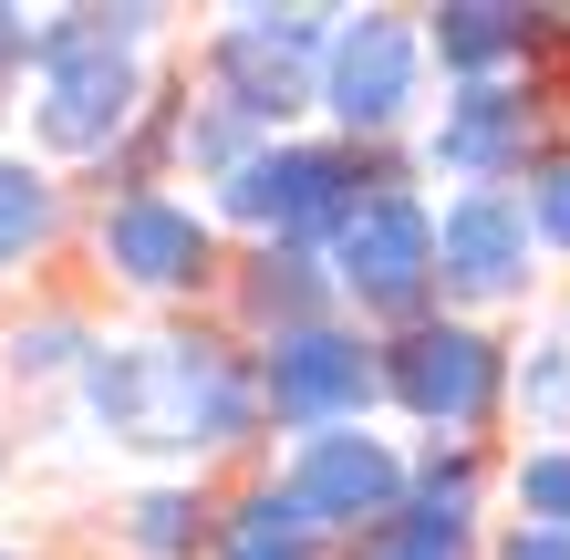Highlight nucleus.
Segmentation results:
<instances>
[{
	"mask_svg": "<svg viewBox=\"0 0 570 560\" xmlns=\"http://www.w3.org/2000/svg\"><path fill=\"white\" fill-rule=\"evenodd\" d=\"M415 42H425V62H446V83H509L550 31L519 0H446V11H425Z\"/></svg>",
	"mask_w": 570,
	"mask_h": 560,
	"instance_id": "nucleus-13",
	"label": "nucleus"
},
{
	"mask_svg": "<svg viewBox=\"0 0 570 560\" xmlns=\"http://www.w3.org/2000/svg\"><path fill=\"white\" fill-rule=\"evenodd\" d=\"M343 302H332V271H322V249H249L239 259V322L259 343L271 333H301V322H332Z\"/></svg>",
	"mask_w": 570,
	"mask_h": 560,
	"instance_id": "nucleus-14",
	"label": "nucleus"
},
{
	"mask_svg": "<svg viewBox=\"0 0 570 560\" xmlns=\"http://www.w3.org/2000/svg\"><path fill=\"white\" fill-rule=\"evenodd\" d=\"M384 156L332 146V136H271L208 187V228H249L259 249H332V228L353 218V197L374 187Z\"/></svg>",
	"mask_w": 570,
	"mask_h": 560,
	"instance_id": "nucleus-3",
	"label": "nucleus"
},
{
	"mask_svg": "<svg viewBox=\"0 0 570 560\" xmlns=\"http://www.w3.org/2000/svg\"><path fill=\"white\" fill-rule=\"evenodd\" d=\"M332 560H478V519H435V509H394Z\"/></svg>",
	"mask_w": 570,
	"mask_h": 560,
	"instance_id": "nucleus-20",
	"label": "nucleus"
},
{
	"mask_svg": "<svg viewBox=\"0 0 570 560\" xmlns=\"http://www.w3.org/2000/svg\"><path fill=\"white\" fill-rule=\"evenodd\" d=\"M343 11H228L208 31V94L249 136H291L312 115V73H322V42Z\"/></svg>",
	"mask_w": 570,
	"mask_h": 560,
	"instance_id": "nucleus-8",
	"label": "nucleus"
},
{
	"mask_svg": "<svg viewBox=\"0 0 570 560\" xmlns=\"http://www.w3.org/2000/svg\"><path fill=\"white\" fill-rule=\"evenodd\" d=\"M249 384H259V425H281V436H332V425H363L384 405L374 333L343 312L301 322V333H271L249 353Z\"/></svg>",
	"mask_w": 570,
	"mask_h": 560,
	"instance_id": "nucleus-7",
	"label": "nucleus"
},
{
	"mask_svg": "<svg viewBox=\"0 0 570 560\" xmlns=\"http://www.w3.org/2000/svg\"><path fill=\"white\" fill-rule=\"evenodd\" d=\"M540 167V94L519 73L509 83H456L446 115L425 125V177H446L456 197L466 187H519Z\"/></svg>",
	"mask_w": 570,
	"mask_h": 560,
	"instance_id": "nucleus-12",
	"label": "nucleus"
},
{
	"mask_svg": "<svg viewBox=\"0 0 570 560\" xmlns=\"http://www.w3.org/2000/svg\"><path fill=\"white\" fill-rule=\"evenodd\" d=\"M374 374H384V405H405L446 446H478V425L509 405V343L488 322H456V312H425L405 333H384Z\"/></svg>",
	"mask_w": 570,
	"mask_h": 560,
	"instance_id": "nucleus-5",
	"label": "nucleus"
},
{
	"mask_svg": "<svg viewBox=\"0 0 570 560\" xmlns=\"http://www.w3.org/2000/svg\"><path fill=\"white\" fill-rule=\"evenodd\" d=\"M208 550H218V560H332V540L281 499L271 478H259L239 509H218V540H208Z\"/></svg>",
	"mask_w": 570,
	"mask_h": 560,
	"instance_id": "nucleus-15",
	"label": "nucleus"
},
{
	"mask_svg": "<svg viewBox=\"0 0 570 560\" xmlns=\"http://www.w3.org/2000/svg\"><path fill=\"white\" fill-rule=\"evenodd\" d=\"M488 560H570V530H509Z\"/></svg>",
	"mask_w": 570,
	"mask_h": 560,
	"instance_id": "nucleus-24",
	"label": "nucleus"
},
{
	"mask_svg": "<svg viewBox=\"0 0 570 560\" xmlns=\"http://www.w3.org/2000/svg\"><path fill=\"white\" fill-rule=\"evenodd\" d=\"M281 499L312 519L322 540H363L374 519L405 509V446L374 436V425H332V436H291L281 456Z\"/></svg>",
	"mask_w": 570,
	"mask_h": 560,
	"instance_id": "nucleus-9",
	"label": "nucleus"
},
{
	"mask_svg": "<svg viewBox=\"0 0 570 560\" xmlns=\"http://www.w3.org/2000/svg\"><path fill=\"white\" fill-rule=\"evenodd\" d=\"M0 560H21V550H0Z\"/></svg>",
	"mask_w": 570,
	"mask_h": 560,
	"instance_id": "nucleus-25",
	"label": "nucleus"
},
{
	"mask_svg": "<svg viewBox=\"0 0 570 560\" xmlns=\"http://www.w3.org/2000/svg\"><path fill=\"white\" fill-rule=\"evenodd\" d=\"M166 11L125 0V11H52L31 21V146L62 167H105L125 125L146 115V52Z\"/></svg>",
	"mask_w": 570,
	"mask_h": 560,
	"instance_id": "nucleus-2",
	"label": "nucleus"
},
{
	"mask_svg": "<svg viewBox=\"0 0 570 560\" xmlns=\"http://www.w3.org/2000/svg\"><path fill=\"white\" fill-rule=\"evenodd\" d=\"M21 73H31V21H21V11H0V94H11Z\"/></svg>",
	"mask_w": 570,
	"mask_h": 560,
	"instance_id": "nucleus-23",
	"label": "nucleus"
},
{
	"mask_svg": "<svg viewBox=\"0 0 570 560\" xmlns=\"http://www.w3.org/2000/svg\"><path fill=\"white\" fill-rule=\"evenodd\" d=\"M322 271H332V302H353L363 322H384V333H405V322L435 312V208L405 177V156L374 167V187L353 197V218L332 228Z\"/></svg>",
	"mask_w": 570,
	"mask_h": 560,
	"instance_id": "nucleus-4",
	"label": "nucleus"
},
{
	"mask_svg": "<svg viewBox=\"0 0 570 560\" xmlns=\"http://www.w3.org/2000/svg\"><path fill=\"white\" fill-rule=\"evenodd\" d=\"M94 259L125 281V291H146V302H197L228 259H218V228L208 208H187V197H105V218H94Z\"/></svg>",
	"mask_w": 570,
	"mask_h": 560,
	"instance_id": "nucleus-11",
	"label": "nucleus"
},
{
	"mask_svg": "<svg viewBox=\"0 0 570 560\" xmlns=\"http://www.w3.org/2000/svg\"><path fill=\"white\" fill-rule=\"evenodd\" d=\"M509 499H519V530H570V446H529L509 468Z\"/></svg>",
	"mask_w": 570,
	"mask_h": 560,
	"instance_id": "nucleus-21",
	"label": "nucleus"
},
{
	"mask_svg": "<svg viewBox=\"0 0 570 560\" xmlns=\"http://www.w3.org/2000/svg\"><path fill=\"white\" fill-rule=\"evenodd\" d=\"M519 218H529V249H560L570 259V146L519 177Z\"/></svg>",
	"mask_w": 570,
	"mask_h": 560,
	"instance_id": "nucleus-22",
	"label": "nucleus"
},
{
	"mask_svg": "<svg viewBox=\"0 0 570 560\" xmlns=\"http://www.w3.org/2000/svg\"><path fill=\"white\" fill-rule=\"evenodd\" d=\"M509 394H519V415L540 425L550 446H570V312L540 322L529 353H509Z\"/></svg>",
	"mask_w": 570,
	"mask_h": 560,
	"instance_id": "nucleus-19",
	"label": "nucleus"
},
{
	"mask_svg": "<svg viewBox=\"0 0 570 560\" xmlns=\"http://www.w3.org/2000/svg\"><path fill=\"white\" fill-rule=\"evenodd\" d=\"M83 415L94 436L136 456H239L259 446V384L228 333H146V343H94L83 353Z\"/></svg>",
	"mask_w": 570,
	"mask_h": 560,
	"instance_id": "nucleus-1",
	"label": "nucleus"
},
{
	"mask_svg": "<svg viewBox=\"0 0 570 560\" xmlns=\"http://www.w3.org/2000/svg\"><path fill=\"white\" fill-rule=\"evenodd\" d=\"M312 105L332 115V146L384 156L415 125V105H425V42H415V21L405 11H343L332 42H322Z\"/></svg>",
	"mask_w": 570,
	"mask_h": 560,
	"instance_id": "nucleus-6",
	"label": "nucleus"
},
{
	"mask_svg": "<svg viewBox=\"0 0 570 560\" xmlns=\"http://www.w3.org/2000/svg\"><path fill=\"white\" fill-rule=\"evenodd\" d=\"M83 353H94V322L83 312H31V322L0 333V374H11L21 394H42V384H73Z\"/></svg>",
	"mask_w": 570,
	"mask_h": 560,
	"instance_id": "nucleus-17",
	"label": "nucleus"
},
{
	"mask_svg": "<svg viewBox=\"0 0 570 560\" xmlns=\"http://www.w3.org/2000/svg\"><path fill=\"white\" fill-rule=\"evenodd\" d=\"M529 281H540V249H529L519 187H466V197H446V218H435V312L478 322L498 302H529Z\"/></svg>",
	"mask_w": 570,
	"mask_h": 560,
	"instance_id": "nucleus-10",
	"label": "nucleus"
},
{
	"mask_svg": "<svg viewBox=\"0 0 570 560\" xmlns=\"http://www.w3.org/2000/svg\"><path fill=\"white\" fill-rule=\"evenodd\" d=\"M218 540V499L197 478H166V488H146L136 509H125V550L136 560H197Z\"/></svg>",
	"mask_w": 570,
	"mask_h": 560,
	"instance_id": "nucleus-16",
	"label": "nucleus"
},
{
	"mask_svg": "<svg viewBox=\"0 0 570 560\" xmlns=\"http://www.w3.org/2000/svg\"><path fill=\"white\" fill-rule=\"evenodd\" d=\"M52 239H62V187H52V167H31V156H0V271L42 259Z\"/></svg>",
	"mask_w": 570,
	"mask_h": 560,
	"instance_id": "nucleus-18",
	"label": "nucleus"
}]
</instances>
